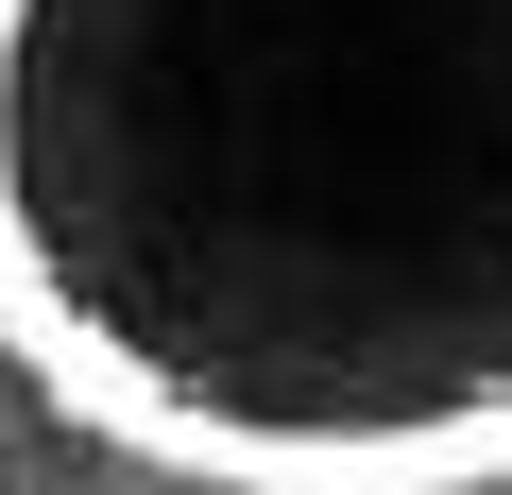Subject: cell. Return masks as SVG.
Segmentation results:
<instances>
[{
	"instance_id": "cell-1",
	"label": "cell",
	"mask_w": 512,
	"mask_h": 495,
	"mask_svg": "<svg viewBox=\"0 0 512 495\" xmlns=\"http://www.w3.org/2000/svg\"><path fill=\"white\" fill-rule=\"evenodd\" d=\"M0 359L205 495H495L512 0H0Z\"/></svg>"
}]
</instances>
